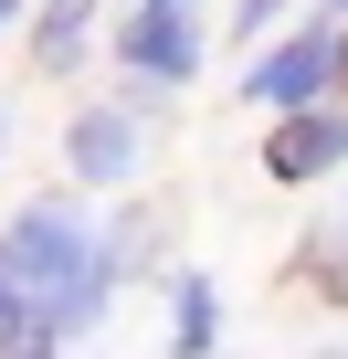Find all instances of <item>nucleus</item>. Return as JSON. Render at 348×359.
I'll list each match as a JSON object with an SVG mask.
<instances>
[{
  "mask_svg": "<svg viewBox=\"0 0 348 359\" xmlns=\"http://www.w3.org/2000/svg\"><path fill=\"white\" fill-rule=\"evenodd\" d=\"M22 22H32V11H11V0H0V43H22Z\"/></svg>",
  "mask_w": 348,
  "mask_h": 359,
  "instance_id": "1a4fd4ad",
  "label": "nucleus"
},
{
  "mask_svg": "<svg viewBox=\"0 0 348 359\" xmlns=\"http://www.w3.org/2000/svg\"><path fill=\"white\" fill-rule=\"evenodd\" d=\"M11 359H64V348H11Z\"/></svg>",
  "mask_w": 348,
  "mask_h": 359,
  "instance_id": "9b49d317",
  "label": "nucleus"
},
{
  "mask_svg": "<svg viewBox=\"0 0 348 359\" xmlns=\"http://www.w3.org/2000/svg\"><path fill=\"white\" fill-rule=\"evenodd\" d=\"M64 169L85 180V191H127V180L148 169V116H127V106H74V116H64Z\"/></svg>",
  "mask_w": 348,
  "mask_h": 359,
  "instance_id": "20e7f679",
  "label": "nucleus"
},
{
  "mask_svg": "<svg viewBox=\"0 0 348 359\" xmlns=\"http://www.w3.org/2000/svg\"><path fill=\"white\" fill-rule=\"evenodd\" d=\"M11 348H43V327H32V296L0 275V359H11Z\"/></svg>",
  "mask_w": 348,
  "mask_h": 359,
  "instance_id": "6e6552de",
  "label": "nucleus"
},
{
  "mask_svg": "<svg viewBox=\"0 0 348 359\" xmlns=\"http://www.w3.org/2000/svg\"><path fill=\"white\" fill-rule=\"evenodd\" d=\"M22 43H32V74H85L95 64V43H106V11H85V0H43V11L22 22Z\"/></svg>",
  "mask_w": 348,
  "mask_h": 359,
  "instance_id": "423d86ee",
  "label": "nucleus"
},
{
  "mask_svg": "<svg viewBox=\"0 0 348 359\" xmlns=\"http://www.w3.org/2000/svg\"><path fill=\"white\" fill-rule=\"evenodd\" d=\"M337 64H348V11H306L274 53L243 64V95L264 116H306V106H337Z\"/></svg>",
  "mask_w": 348,
  "mask_h": 359,
  "instance_id": "f03ea898",
  "label": "nucleus"
},
{
  "mask_svg": "<svg viewBox=\"0 0 348 359\" xmlns=\"http://www.w3.org/2000/svg\"><path fill=\"white\" fill-rule=\"evenodd\" d=\"M222 348V296L201 264H169V359H211Z\"/></svg>",
  "mask_w": 348,
  "mask_h": 359,
  "instance_id": "0eeeda50",
  "label": "nucleus"
},
{
  "mask_svg": "<svg viewBox=\"0 0 348 359\" xmlns=\"http://www.w3.org/2000/svg\"><path fill=\"white\" fill-rule=\"evenodd\" d=\"M106 64H127V74L158 85V95H180V85H201V64H211V22L180 11V0H127V11H106Z\"/></svg>",
  "mask_w": 348,
  "mask_h": 359,
  "instance_id": "7ed1b4c3",
  "label": "nucleus"
},
{
  "mask_svg": "<svg viewBox=\"0 0 348 359\" xmlns=\"http://www.w3.org/2000/svg\"><path fill=\"white\" fill-rule=\"evenodd\" d=\"M348 169V106H306V116H274L264 137V180H285V191H316V180Z\"/></svg>",
  "mask_w": 348,
  "mask_h": 359,
  "instance_id": "39448f33",
  "label": "nucleus"
},
{
  "mask_svg": "<svg viewBox=\"0 0 348 359\" xmlns=\"http://www.w3.org/2000/svg\"><path fill=\"white\" fill-rule=\"evenodd\" d=\"M148 222H158V212H106V222H95V212H74L64 191H43V201H22L11 222H0V275L32 296L43 348L106 327L116 285L148 264Z\"/></svg>",
  "mask_w": 348,
  "mask_h": 359,
  "instance_id": "f257e3e1",
  "label": "nucleus"
},
{
  "mask_svg": "<svg viewBox=\"0 0 348 359\" xmlns=\"http://www.w3.org/2000/svg\"><path fill=\"white\" fill-rule=\"evenodd\" d=\"M0 158H11V95H0Z\"/></svg>",
  "mask_w": 348,
  "mask_h": 359,
  "instance_id": "9d476101",
  "label": "nucleus"
}]
</instances>
